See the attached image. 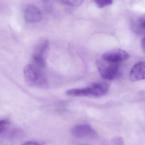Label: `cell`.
<instances>
[{"label":"cell","instance_id":"2","mask_svg":"<svg viewBox=\"0 0 145 145\" xmlns=\"http://www.w3.org/2000/svg\"><path fill=\"white\" fill-rule=\"evenodd\" d=\"M109 88V85L106 83H95L87 87L69 89L66 92V94L74 97H101L107 93Z\"/></svg>","mask_w":145,"mask_h":145},{"label":"cell","instance_id":"8","mask_svg":"<svg viewBox=\"0 0 145 145\" xmlns=\"http://www.w3.org/2000/svg\"><path fill=\"white\" fill-rule=\"evenodd\" d=\"M24 16L25 20L30 23L39 22L42 18L40 9L33 5H29L25 8Z\"/></svg>","mask_w":145,"mask_h":145},{"label":"cell","instance_id":"6","mask_svg":"<svg viewBox=\"0 0 145 145\" xmlns=\"http://www.w3.org/2000/svg\"><path fill=\"white\" fill-rule=\"evenodd\" d=\"M72 135L79 138H94L97 136L95 130L88 124L77 125L72 130Z\"/></svg>","mask_w":145,"mask_h":145},{"label":"cell","instance_id":"9","mask_svg":"<svg viewBox=\"0 0 145 145\" xmlns=\"http://www.w3.org/2000/svg\"><path fill=\"white\" fill-rule=\"evenodd\" d=\"M10 125L8 121L6 120L0 121V134L6 132Z\"/></svg>","mask_w":145,"mask_h":145},{"label":"cell","instance_id":"1","mask_svg":"<svg viewBox=\"0 0 145 145\" xmlns=\"http://www.w3.org/2000/svg\"><path fill=\"white\" fill-rule=\"evenodd\" d=\"M24 76L27 84L31 87L45 88L47 86V79L42 68L34 64H29L25 67Z\"/></svg>","mask_w":145,"mask_h":145},{"label":"cell","instance_id":"12","mask_svg":"<svg viewBox=\"0 0 145 145\" xmlns=\"http://www.w3.org/2000/svg\"><path fill=\"white\" fill-rule=\"evenodd\" d=\"M137 26L140 30H145V15L140 17L137 22Z\"/></svg>","mask_w":145,"mask_h":145},{"label":"cell","instance_id":"15","mask_svg":"<svg viewBox=\"0 0 145 145\" xmlns=\"http://www.w3.org/2000/svg\"><path fill=\"white\" fill-rule=\"evenodd\" d=\"M142 47L143 50L145 52V36L143 38L142 41Z\"/></svg>","mask_w":145,"mask_h":145},{"label":"cell","instance_id":"4","mask_svg":"<svg viewBox=\"0 0 145 145\" xmlns=\"http://www.w3.org/2000/svg\"><path fill=\"white\" fill-rule=\"evenodd\" d=\"M49 47V42L46 39H42L37 45L32 57V64L38 67L43 68L46 65L45 54Z\"/></svg>","mask_w":145,"mask_h":145},{"label":"cell","instance_id":"10","mask_svg":"<svg viewBox=\"0 0 145 145\" xmlns=\"http://www.w3.org/2000/svg\"><path fill=\"white\" fill-rule=\"evenodd\" d=\"M95 2L97 6L99 8H103L110 6L113 3V1L111 0H99L95 1Z\"/></svg>","mask_w":145,"mask_h":145},{"label":"cell","instance_id":"3","mask_svg":"<svg viewBox=\"0 0 145 145\" xmlns=\"http://www.w3.org/2000/svg\"><path fill=\"white\" fill-rule=\"evenodd\" d=\"M97 67L101 77L108 81L116 79L120 73L118 63H110L102 59L97 61Z\"/></svg>","mask_w":145,"mask_h":145},{"label":"cell","instance_id":"16","mask_svg":"<svg viewBox=\"0 0 145 145\" xmlns=\"http://www.w3.org/2000/svg\"><path fill=\"white\" fill-rule=\"evenodd\" d=\"M0 145H3V144H2V143H1V142H0Z\"/></svg>","mask_w":145,"mask_h":145},{"label":"cell","instance_id":"11","mask_svg":"<svg viewBox=\"0 0 145 145\" xmlns=\"http://www.w3.org/2000/svg\"><path fill=\"white\" fill-rule=\"evenodd\" d=\"M83 1H62L63 4L71 7H77L82 5L83 3Z\"/></svg>","mask_w":145,"mask_h":145},{"label":"cell","instance_id":"7","mask_svg":"<svg viewBox=\"0 0 145 145\" xmlns=\"http://www.w3.org/2000/svg\"><path fill=\"white\" fill-rule=\"evenodd\" d=\"M129 77L133 82L145 80V61L138 62L133 66L130 70Z\"/></svg>","mask_w":145,"mask_h":145},{"label":"cell","instance_id":"14","mask_svg":"<svg viewBox=\"0 0 145 145\" xmlns=\"http://www.w3.org/2000/svg\"><path fill=\"white\" fill-rule=\"evenodd\" d=\"M22 145H45V144L37 141H29L25 142Z\"/></svg>","mask_w":145,"mask_h":145},{"label":"cell","instance_id":"13","mask_svg":"<svg viewBox=\"0 0 145 145\" xmlns=\"http://www.w3.org/2000/svg\"><path fill=\"white\" fill-rule=\"evenodd\" d=\"M113 145H124V142L121 137H116L112 140Z\"/></svg>","mask_w":145,"mask_h":145},{"label":"cell","instance_id":"5","mask_svg":"<svg viewBox=\"0 0 145 145\" xmlns=\"http://www.w3.org/2000/svg\"><path fill=\"white\" fill-rule=\"evenodd\" d=\"M129 58V54L127 52L119 49H111L107 51L102 56V59L112 63H119L127 60Z\"/></svg>","mask_w":145,"mask_h":145}]
</instances>
